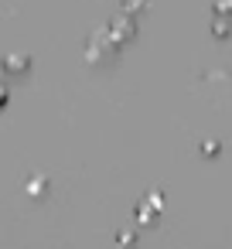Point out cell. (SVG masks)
Segmentation results:
<instances>
[{"label": "cell", "instance_id": "obj_1", "mask_svg": "<svg viewBox=\"0 0 232 249\" xmlns=\"http://www.w3.org/2000/svg\"><path fill=\"white\" fill-rule=\"evenodd\" d=\"M4 72H7V75H14V79L28 75V72H31V58H28L24 52H14V55H7V58H4Z\"/></svg>", "mask_w": 232, "mask_h": 249}, {"label": "cell", "instance_id": "obj_2", "mask_svg": "<svg viewBox=\"0 0 232 249\" xmlns=\"http://www.w3.org/2000/svg\"><path fill=\"white\" fill-rule=\"evenodd\" d=\"M113 31L126 41V38H133V21H130V18H116V21H109V35H113Z\"/></svg>", "mask_w": 232, "mask_h": 249}, {"label": "cell", "instance_id": "obj_3", "mask_svg": "<svg viewBox=\"0 0 232 249\" xmlns=\"http://www.w3.org/2000/svg\"><path fill=\"white\" fill-rule=\"evenodd\" d=\"M45 191H48V178H45V174L28 178V195H45Z\"/></svg>", "mask_w": 232, "mask_h": 249}, {"label": "cell", "instance_id": "obj_4", "mask_svg": "<svg viewBox=\"0 0 232 249\" xmlns=\"http://www.w3.org/2000/svg\"><path fill=\"white\" fill-rule=\"evenodd\" d=\"M133 242H137V235L130 229H120L116 232V249H133Z\"/></svg>", "mask_w": 232, "mask_h": 249}, {"label": "cell", "instance_id": "obj_5", "mask_svg": "<svg viewBox=\"0 0 232 249\" xmlns=\"http://www.w3.org/2000/svg\"><path fill=\"white\" fill-rule=\"evenodd\" d=\"M4 103H7V89H4V86H0V106H4Z\"/></svg>", "mask_w": 232, "mask_h": 249}]
</instances>
